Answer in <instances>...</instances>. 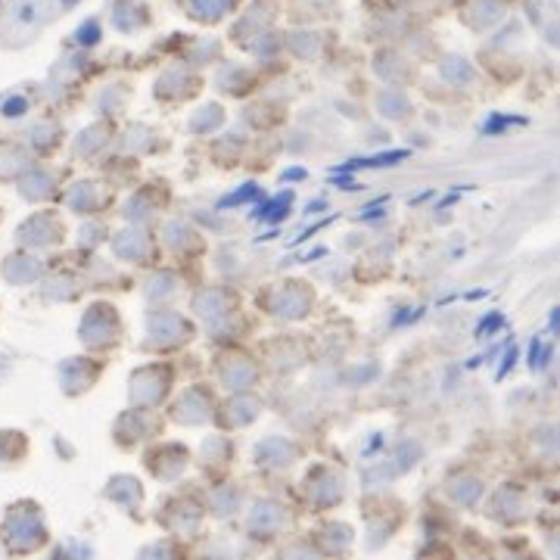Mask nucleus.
Listing matches in <instances>:
<instances>
[{"instance_id":"nucleus-6","label":"nucleus","mask_w":560,"mask_h":560,"mask_svg":"<svg viewBox=\"0 0 560 560\" xmlns=\"http://www.w3.org/2000/svg\"><path fill=\"white\" fill-rule=\"evenodd\" d=\"M81 41H85V44H91V41H97V25H91V28L85 25V28H81Z\"/></svg>"},{"instance_id":"nucleus-7","label":"nucleus","mask_w":560,"mask_h":560,"mask_svg":"<svg viewBox=\"0 0 560 560\" xmlns=\"http://www.w3.org/2000/svg\"><path fill=\"white\" fill-rule=\"evenodd\" d=\"M513 358H517V352L508 349V355H505V368L498 371V377H505V373H508V368H511V365H513Z\"/></svg>"},{"instance_id":"nucleus-2","label":"nucleus","mask_w":560,"mask_h":560,"mask_svg":"<svg viewBox=\"0 0 560 560\" xmlns=\"http://www.w3.org/2000/svg\"><path fill=\"white\" fill-rule=\"evenodd\" d=\"M408 153L405 150H396V153H380V156H371V160H352V163L333 168L330 175H346V171H355V168H380V165H393L398 160H405Z\"/></svg>"},{"instance_id":"nucleus-1","label":"nucleus","mask_w":560,"mask_h":560,"mask_svg":"<svg viewBox=\"0 0 560 560\" xmlns=\"http://www.w3.org/2000/svg\"><path fill=\"white\" fill-rule=\"evenodd\" d=\"M47 3L44 0H13L10 10V28H35L44 20Z\"/></svg>"},{"instance_id":"nucleus-5","label":"nucleus","mask_w":560,"mask_h":560,"mask_svg":"<svg viewBox=\"0 0 560 560\" xmlns=\"http://www.w3.org/2000/svg\"><path fill=\"white\" fill-rule=\"evenodd\" d=\"M23 110H25L23 100H13V103L7 106V116H23Z\"/></svg>"},{"instance_id":"nucleus-3","label":"nucleus","mask_w":560,"mask_h":560,"mask_svg":"<svg viewBox=\"0 0 560 560\" xmlns=\"http://www.w3.org/2000/svg\"><path fill=\"white\" fill-rule=\"evenodd\" d=\"M290 200H293V193H280L278 200H271V203H265V206H258L256 218H268V221H278L283 209L290 206Z\"/></svg>"},{"instance_id":"nucleus-4","label":"nucleus","mask_w":560,"mask_h":560,"mask_svg":"<svg viewBox=\"0 0 560 560\" xmlns=\"http://www.w3.org/2000/svg\"><path fill=\"white\" fill-rule=\"evenodd\" d=\"M258 193L256 184H246V190H240V193H233L228 200H221V209H228V206H240V203H246V200H253Z\"/></svg>"}]
</instances>
